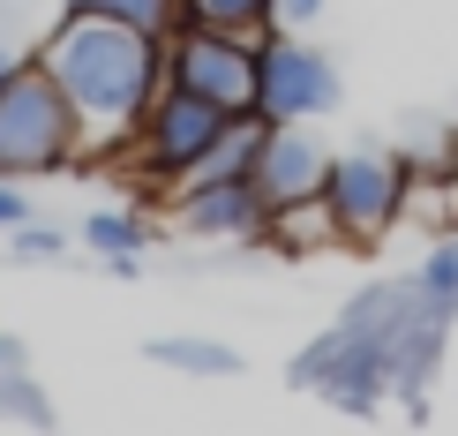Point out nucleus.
Wrapping results in <instances>:
<instances>
[{
    "instance_id": "19",
    "label": "nucleus",
    "mask_w": 458,
    "mask_h": 436,
    "mask_svg": "<svg viewBox=\"0 0 458 436\" xmlns=\"http://www.w3.org/2000/svg\"><path fill=\"white\" fill-rule=\"evenodd\" d=\"M323 15V0H278V30H309Z\"/></svg>"
},
{
    "instance_id": "8",
    "label": "nucleus",
    "mask_w": 458,
    "mask_h": 436,
    "mask_svg": "<svg viewBox=\"0 0 458 436\" xmlns=\"http://www.w3.org/2000/svg\"><path fill=\"white\" fill-rule=\"evenodd\" d=\"M256 188L263 203H301V196H323L331 181V150L309 136V121H263V143H256Z\"/></svg>"
},
{
    "instance_id": "17",
    "label": "nucleus",
    "mask_w": 458,
    "mask_h": 436,
    "mask_svg": "<svg viewBox=\"0 0 458 436\" xmlns=\"http://www.w3.org/2000/svg\"><path fill=\"white\" fill-rule=\"evenodd\" d=\"M8 241H15V256H23V263H53V256L68 249V234H61V226H46V218H23Z\"/></svg>"
},
{
    "instance_id": "15",
    "label": "nucleus",
    "mask_w": 458,
    "mask_h": 436,
    "mask_svg": "<svg viewBox=\"0 0 458 436\" xmlns=\"http://www.w3.org/2000/svg\"><path fill=\"white\" fill-rule=\"evenodd\" d=\"M413 286H421L436 309H451V316H458V234L428 249V263H421V278H413Z\"/></svg>"
},
{
    "instance_id": "5",
    "label": "nucleus",
    "mask_w": 458,
    "mask_h": 436,
    "mask_svg": "<svg viewBox=\"0 0 458 436\" xmlns=\"http://www.w3.org/2000/svg\"><path fill=\"white\" fill-rule=\"evenodd\" d=\"M225 121H241V113H225V106H211V98H196V90H174V83H165L158 98H150L143 128L128 136V150H136V166H143L150 181L181 188V181L203 166V150L225 136Z\"/></svg>"
},
{
    "instance_id": "3",
    "label": "nucleus",
    "mask_w": 458,
    "mask_h": 436,
    "mask_svg": "<svg viewBox=\"0 0 458 436\" xmlns=\"http://www.w3.org/2000/svg\"><path fill=\"white\" fill-rule=\"evenodd\" d=\"M406 188H413V158H398V150H331L323 203H331L338 234L353 249H369L406 218Z\"/></svg>"
},
{
    "instance_id": "10",
    "label": "nucleus",
    "mask_w": 458,
    "mask_h": 436,
    "mask_svg": "<svg viewBox=\"0 0 458 436\" xmlns=\"http://www.w3.org/2000/svg\"><path fill=\"white\" fill-rule=\"evenodd\" d=\"M181 23H203V30H225V38L256 46L278 23V0H181Z\"/></svg>"
},
{
    "instance_id": "11",
    "label": "nucleus",
    "mask_w": 458,
    "mask_h": 436,
    "mask_svg": "<svg viewBox=\"0 0 458 436\" xmlns=\"http://www.w3.org/2000/svg\"><path fill=\"white\" fill-rule=\"evenodd\" d=\"M406 211L421 218V226H436V241H451V234H458V174H451V166H436V174H413Z\"/></svg>"
},
{
    "instance_id": "20",
    "label": "nucleus",
    "mask_w": 458,
    "mask_h": 436,
    "mask_svg": "<svg viewBox=\"0 0 458 436\" xmlns=\"http://www.w3.org/2000/svg\"><path fill=\"white\" fill-rule=\"evenodd\" d=\"M0 369H23V338H8V331H0Z\"/></svg>"
},
{
    "instance_id": "21",
    "label": "nucleus",
    "mask_w": 458,
    "mask_h": 436,
    "mask_svg": "<svg viewBox=\"0 0 458 436\" xmlns=\"http://www.w3.org/2000/svg\"><path fill=\"white\" fill-rule=\"evenodd\" d=\"M15 68H23V61H15V53H8V46H0V83H8V75H15Z\"/></svg>"
},
{
    "instance_id": "12",
    "label": "nucleus",
    "mask_w": 458,
    "mask_h": 436,
    "mask_svg": "<svg viewBox=\"0 0 458 436\" xmlns=\"http://www.w3.org/2000/svg\"><path fill=\"white\" fill-rule=\"evenodd\" d=\"M150 362L158 369H188V376H241V354L218 346V338H158Z\"/></svg>"
},
{
    "instance_id": "2",
    "label": "nucleus",
    "mask_w": 458,
    "mask_h": 436,
    "mask_svg": "<svg viewBox=\"0 0 458 436\" xmlns=\"http://www.w3.org/2000/svg\"><path fill=\"white\" fill-rule=\"evenodd\" d=\"M83 158V128H75V106L61 98L38 61H23L0 83V174L8 181H38V174H68Z\"/></svg>"
},
{
    "instance_id": "18",
    "label": "nucleus",
    "mask_w": 458,
    "mask_h": 436,
    "mask_svg": "<svg viewBox=\"0 0 458 436\" xmlns=\"http://www.w3.org/2000/svg\"><path fill=\"white\" fill-rule=\"evenodd\" d=\"M23 218H38V211H30V196H23V181L0 174V234H15Z\"/></svg>"
},
{
    "instance_id": "14",
    "label": "nucleus",
    "mask_w": 458,
    "mask_h": 436,
    "mask_svg": "<svg viewBox=\"0 0 458 436\" xmlns=\"http://www.w3.org/2000/svg\"><path fill=\"white\" fill-rule=\"evenodd\" d=\"M61 8L113 15V23H136V30H150V38H174V30H181V0H61Z\"/></svg>"
},
{
    "instance_id": "16",
    "label": "nucleus",
    "mask_w": 458,
    "mask_h": 436,
    "mask_svg": "<svg viewBox=\"0 0 458 436\" xmlns=\"http://www.w3.org/2000/svg\"><path fill=\"white\" fill-rule=\"evenodd\" d=\"M0 414H23L30 429H53V406L38 399V384H30V376H15V369H0Z\"/></svg>"
},
{
    "instance_id": "7",
    "label": "nucleus",
    "mask_w": 458,
    "mask_h": 436,
    "mask_svg": "<svg viewBox=\"0 0 458 436\" xmlns=\"http://www.w3.org/2000/svg\"><path fill=\"white\" fill-rule=\"evenodd\" d=\"M174 218L203 241H263L271 203H263L256 174H218V181H181L174 188Z\"/></svg>"
},
{
    "instance_id": "6",
    "label": "nucleus",
    "mask_w": 458,
    "mask_h": 436,
    "mask_svg": "<svg viewBox=\"0 0 458 436\" xmlns=\"http://www.w3.org/2000/svg\"><path fill=\"white\" fill-rule=\"evenodd\" d=\"M165 83L196 90V98H211L225 113H256V46L203 30V23H181L165 38Z\"/></svg>"
},
{
    "instance_id": "1",
    "label": "nucleus",
    "mask_w": 458,
    "mask_h": 436,
    "mask_svg": "<svg viewBox=\"0 0 458 436\" xmlns=\"http://www.w3.org/2000/svg\"><path fill=\"white\" fill-rule=\"evenodd\" d=\"M38 68L75 106L83 150H128L150 98L165 90V38L113 23V15H90V8H61V23L38 46Z\"/></svg>"
},
{
    "instance_id": "4",
    "label": "nucleus",
    "mask_w": 458,
    "mask_h": 436,
    "mask_svg": "<svg viewBox=\"0 0 458 436\" xmlns=\"http://www.w3.org/2000/svg\"><path fill=\"white\" fill-rule=\"evenodd\" d=\"M338 98H346V83H338V61L323 46L278 23L256 38V121H316Z\"/></svg>"
},
{
    "instance_id": "13",
    "label": "nucleus",
    "mask_w": 458,
    "mask_h": 436,
    "mask_svg": "<svg viewBox=\"0 0 458 436\" xmlns=\"http://www.w3.org/2000/svg\"><path fill=\"white\" fill-rule=\"evenodd\" d=\"M83 249H98V256H143L150 249V218L143 211H98V218H83Z\"/></svg>"
},
{
    "instance_id": "9",
    "label": "nucleus",
    "mask_w": 458,
    "mask_h": 436,
    "mask_svg": "<svg viewBox=\"0 0 458 436\" xmlns=\"http://www.w3.org/2000/svg\"><path fill=\"white\" fill-rule=\"evenodd\" d=\"M263 241L285 249V256H316V249H331V241H346V234H338V218H331V203H323V196H301V203H271Z\"/></svg>"
}]
</instances>
